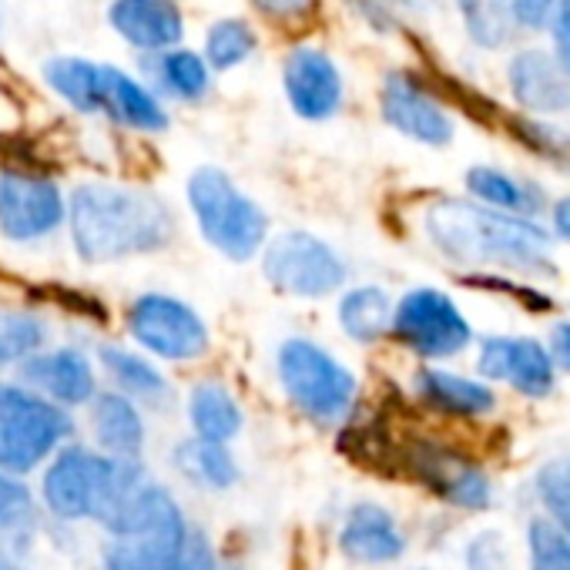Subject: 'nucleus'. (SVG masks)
Wrapping results in <instances>:
<instances>
[{"mask_svg":"<svg viewBox=\"0 0 570 570\" xmlns=\"http://www.w3.org/2000/svg\"><path fill=\"white\" fill-rule=\"evenodd\" d=\"M65 228L85 265H111L168 248L178 222L151 188L95 178L68 191Z\"/></svg>","mask_w":570,"mask_h":570,"instance_id":"obj_1","label":"nucleus"},{"mask_svg":"<svg viewBox=\"0 0 570 570\" xmlns=\"http://www.w3.org/2000/svg\"><path fill=\"white\" fill-rule=\"evenodd\" d=\"M423 232L453 262L550 275L553 238L533 218L490 208L476 198H440L423 212Z\"/></svg>","mask_w":570,"mask_h":570,"instance_id":"obj_2","label":"nucleus"},{"mask_svg":"<svg viewBox=\"0 0 570 570\" xmlns=\"http://www.w3.org/2000/svg\"><path fill=\"white\" fill-rule=\"evenodd\" d=\"M185 198L195 218L198 235L225 255L228 262L258 258L262 245L272 235L268 212L238 188V181L218 165H198L185 181Z\"/></svg>","mask_w":570,"mask_h":570,"instance_id":"obj_3","label":"nucleus"},{"mask_svg":"<svg viewBox=\"0 0 570 570\" xmlns=\"http://www.w3.org/2000/svg\"><path fill=\"white\" fill-rule=\"evenodd\" d=\"M141 480L145 476L135 460L95 453L85 446H65L45 473V500L51 513L65 520L95 517L108 523Z\"/></svg>","mask_w":570,"mask_h":570,"instance_id":"obj_4","label":"nucleus"},{"mask_svg":"<svg viewBox=\"0 0 570 570\" xmlns=\"http://www.w3.org/2000/svg\"><path fill=\"white\" fill-rule=\"evenodd\" d=\"M275 373L289 403L320 426L343 423L356 406V373L316 340H285L275 353Z\"/></svg>","mask_w":570,"mask_h":570,"instance_id":"obj_5","label":"nucleus"},{"mask_svg":"<svg viewBox=\"0 0 570 570\" xmlns=\"http://www.w3.org/2000/svg\"><path fill=\"white\" fill-rule=\"evenodd\" d=\"M258 262L275 293L306 303L336 296L340 289H346L350 278V262L343 258V252L306 228H285L278 235H268Z\"/></svg>","mask_w":570,"mask_h":570,"instance_id":"obj_6","label":"nucleus"},{"mask_svg":"<svg viewBox=\"0 0 570 570\" xmlns=\"http://www.w3.org/2000/svg\"><path fill=\"white\" fill-rule=\"evenodd\" d=\"M65 406L24 383H0V470L31 473L71 436Z\"/></svg>","mask_w":570,"mask_h":570,"instance_id":"obj_7","label":"nucleus"},{"mask_svg":"<svg viewBox=\"0 0 570 570\" xmlns=\"http://www.w3.org/2000/svg\"><path fill=\"white\" fill-rule=\"evenodd\" d=\"M131 343L165 363H195L208 356L212 333L202 313L171 293H141L125 309Z\"/></svg>","mask_w":570,"mask_h":570,"instance_id":"obj_8","label":"nucleus"},{"mask_svg":"<svg viewBox=\"0 0 570 570\" xmlns=\"http://www.w3.org/2000/svg\"><path fill=\"white\" fill-rule=\"evenodd\" d=\"M68 191L41 171L4 168L0 171V235L14 245L48 242L65 228Z\"/></svg>","mask_w":570,"mask_h":570,"instance_id":"obj_9","label":"nucleus"},{"mask_svg":"<svg viewBox=\"0 0 570 570\" xmlns=\"http://www.w3.org/2000/svg\"><path fill=\"white\" fill-rule=\"evenodd\" d=\"M390 333L423 360H450L473 343V330L460 306L433 285L410 289L393 306Z\"/></svg>","mask_w":570,"mask_h":570,"instance_id":"obj_10","label":"nucleus"},{"mask_svg":"<svg viewBox=\"0 0 570 570\" xmlns=\"http://www.w3.org/2000/svg\"><path fill=\"white\" fill-rule=\"evenodd\" d=\"M282 95L303 121H330L346 101V78L330 51L316 45H296L282 58Z\"/></svg>","mask_w":570,"mask_h":570,"instance_id":"obj_11","label":"nucleus"},{"mask_svg":"<svg viewBox=\"0 0 570 570\" xmlns=\"http://www.w3.org/2000/svg\"><path fill=\"white\" fill-rule=\"evenodd\" d=\"M383 121L403 138L430 148H443L453 141V118L433 98V91L410 71H390L380 88Z\"/></svg>","mask_w":570,"mask_h":570,"instance_id":"obj_12","label":"nucleus"},{"mask_svg":"<svg viewBox=\"0 0 570 570\" xmlns=\"http://www.w3.org/2000/svg\"><path fill=\"white\" fill-rule=\"evenodd\" d=\"M18 373L24 386H31L35 393L48 396L65 410L85 406L98 393V370L91 356L78 346H55V350L45 346L41 353L21 360Z\"/></svg>","mask_w":570,"mask_h":570,"instance_id":"obj_13","label":"nucleus"},{"mask_svg":"<svg viewBox=\"0 0 570 570\" xmlns=\"http://www.w3.org/2000/svg\"><path fill=\"white\" fill-rule=\"evenodd\" d=\"M108 570H215L208 543L191 533H138L115 537L105 550Z\"/></svg>","mask_w":570,"mask_h":570,"instance_id":"obj_14","label":"nucleus"},{"mask_svg":"<svg viewBox=\"0 0 570 570\" xmlns=\"http://www.w3.org/2000/svg\"><path fill=\"white\" fill-rule=\"evenodd\" d=\"M480 373L497 383H510L523 396H547L553 390L550 350L523 336H490L480 343Z\"/></svg>","mask_w":570,"mask_h":570,"instance_id":"obj_15","label":"nucleus"},{"mask_svg":"<svg viewBox=\"0 0 570 570\" xmlns=\"http://www.w3.org/2000/svg\"><path fill=\"white\" fill-rule=\"evenodd\" d=\"M108 24L141 55H158L185 41V14L175 0H111Z\"/></svg>","mask_w":570,"mask_h":570,"instance_id":"obj_16","label":"nucleus"},{"mask_svg":"<svg viewBox=\"0 0 570 570\" xmlns=\"http://www.w3.org/2000/svg\"><path fill=\"white\" fill-rule=\"evenodd\" d=\"M101 115L138 135H161L171 125L165 98L118 65H101Z\"/></svg>","mask_w":570,"mask_h":570,"instance_id":"obj_17","label":"nucleus"},{"mask_svg":"<svg viewBox=\"0 0 570 570\" xmlns=\"http://www.w3.org/2000/svg\"><path fill=\"white\" fill-rule=\"evenodd\" d=\"M410 466L430 490H436L443 500H450L456 507L480 510L490 500V483H487L483 470L450 446L413 443L410 446Z\"/></svg>","mask_w":570,"mask_h":570,"instance_id":"obj_18","label":"nucleus"},{"mask_svg":"<svg viewBox=\"0 0 570 570\" xmlns=\"http://www.w3.org/2000/svg\"><path fill=\"white\" fill-rule=\"evenodd\" d=\"M513 101L530 115H560L570 108V75L547 51H520L507 68Z\"/></svg>","mask_w":570,"mask_h":570,"instance_id":"obj_19","label":"nucleus"},{"mask_svg":"<svg viewBox=\"0 0 570 570\" xmlns=\"http://www.w3.org/2000/svg\"><path fill=\"white\" fill-rule=\"evenodd\" d=\"M145 71H148V85L161 98H171L181 105H202L212 95V75L215 71L208 68L202 51L175 45L168 51L148 55Z\"/></svg>","mask_w":570,"mask_h":570,"instance_id":"obj_20","label":"nucleus"},{"mask_svg":"<svg viewBox=\"0 0 570 570\" xmlns=\"http://www.w3.org/2000/svg\"><path fill=\"white\" fill-rule=\"evenodd\" d=\"M91 430L101 446V453L138 460L145 446V420L131 396L125 393H95L91 400Z\"/></svg>","mask_w":570,"mask_h":570,"instance_id":"obj_21","label":"nucleus"},{"mask_svg":"<svg viewBox=\"0 0 570 570\" xmlns=\"http://www.w3.org/2000/svg\"><path fill=\"white\" fill-rule=\"evenodd\" d=\"M343 553L366 563H390L403 553V533L396 520L376 503H356L340 533Z\"/></svg>","mask_w":570,"mask_h":570,"instance_id":"obj_22","label":"nucleus"},{"mask_svg":"<svg viewBox=\"0 0 570 570\" xmlns=\"http://www.w3.org/2000/svg\"><path fill=\"white\" fill-rule=\"evenodd\" d=\"M41 78L51 95H58L75 115H101V61L78 55H55L41 65Z\"/></svg>","mask_w":570,"mask_h":570,"instance_id":"obj_23","label":"nucleus"},{"mask_svg":"<svg viewBox=\"0 0 570 570\" xmlns=\"http://www.w3.org/2000/svg\"><path fill=\"white\" fill-rule=\"evenodd\" d=\"M466 191L470 198L490 205V208H500V212H510V215H523V218H537L547 205L540 185L527 181V178H517L503 168H493V165H473L466 171Z\"/></svg>","mask_w":570,"mask_h":570,"instance_id":"obj_24","label":"nucleus"},{"mask_svg":"<svg viewBox=\"0 0 570 570\" xmlns=\"http://www.w3.org/2000/svg\"><path fill=\"white\" fill-rule=\"evenodd\" d=\"M393 299L383 285H353V289H340V303H336V320L343 326V333L353 343H380L383 336H390L393 326Z\"/></svg>","mask_w":570,"mask_h":570,"instance_id":"obj_25","label":"nucleus"},{"mask_svg":"<svg viewBox=\"0 0 570 570\" xmlns=\"http://www.w3.org/2000/svg\"><path fill=\"white\" fill-rule=\"evenodd\" d=\"M416 393L426 406H433L446 416H483L497 403V396L487 383L466 380V376H456L446 370H420Z\"/></svg>","mask_w":570,"mask_h":570,"instance_id":"obj_26","label":"nucleus"},{"mask_svg":"<svg viewBox=\"0 0 570 570\" xmlns=\"http://www.w3.org/2000/svg\"><path fill=\"white\" fill-rule=\"evenodd\" d=\"M98 366L115 383V390L131 396L135 403H161V400H168V380L145 353L105 343L98 350Z\"/></svg>","mask_w":570,"mask_h":570,"instance_id":"obj_27","label":"nucleus"},{"mask_svg":"<svg viewBox=\"0 0 570 570\" xmlns=\"http://www.w3.org/2000/svg\"><path fill=\"white\" fill-rule=\"evenodd\" d=\"M188 423L195 436L215 440V443H232L242 433V406L232 396V390L218 380H202L188 393Z\"/></svg>","mask_w":570,"mask_h":570,"instance_id":"obj_28","label":"nucleus"},{"mask_svg":"<svg viewBox=\"0 0 570 570\" xmlns=\"http://www.w3.org/2000/svg\"><path fill=\"white\" fill-rule=\"evenodd\" d=\"M456 11L463 18L470 41L487 51L507 48L520 31V21L513 14V0H456Z\"/></svg>","mask_w":570,"mask_h":570,"instance_id":"obj_29","label":"nucleus"},{"mask_svg":"<svg viewBox=\"0 0 570 570\" xmlns=\"http://www.w3.org/2000/svg\"><path fill=\"white\" fill-rule=\"evenodd\" d=\"M258 51V35L245 18H222L205 31L202 58L215 75H228L242 65H248Z\"/></svg>","mask_w":570,"mask_h":570,"instance_id":"obj_30","label":"nucleus"},{"mask_svg":"<svg viewBox=\"0 0 570 570\" xmlns=\"http://www.w3.org/2000/svg\"><path fill=\"white\" fill-rule=\"evenodd\" d=\"M175 463L195 483L212 487V490H225L238 480V463H235L228 443H215V440H202V436L185 440L175 450Z\"/></svg>","mask_w":570,"mask_h":570,"instance_id":"obj_31","label":"nucleus"},{"mask_svg":"<svg viewBox=\"0 0 570 570\" xmlns=\"http://www.w3.org/2000/svg\"><path fill=\"white\" fill-rule=\"evenodd\" d=\"M0 340H4V350L11 356V363H21L35 353H41L51 340V330L41 316L28 313V309H14L0 316Z\"/></svg>","mask_w":570,"mask_h":570,"instance_id":"obj_32","label":"nucleus"},{"mask_svg":"<svg viewBox=\"0 0 570 570\" xmlns=\"http://www.w3.org/2000/svg\"><path fill=\"white\" fill-rule=\"evenodd\" d=\"M530 560L533 570H570V537L560 527L537 520L530 527Z\"/></svg>","mask_w":570,"mask_h":570,"instance_id":"obj_33","label":"nucleus"},{"mask_svg":"<svg viewBox=\"0 0 570 570\" xmlns=\"http://www.w3.org/2000/svg\"><path fill=\"white\" fill-rule=\"evenodd\" d=\"M537 487H540V497H543L547 510L557 517V527L570 537V456L553 460L550 466H543Z\"/></svg>","mask_w":570,"mask_h":570,"instance_id":"obj_34","label":"nucleus"},{"mask_svg":"<svg viewBox=\"0 0 570 570\" xmlns=\"http://www.w3.org/2000/svg\"><path fill=\"white\" fill-rule=\"evenodd\" d=\"M31 510V490L8 470H0V527L18 523Z\"/></svg>","mask_w":570,"mask_h":570,"instance_id":"obj_35","label":"nucleus"},{"mask_svg":"<svg viewBox=\"0 0 570 570\" xmlns=\"http://www.w3.org/2000/svg\"><path fill=\"white\" fill-rule=\"evenodd\" d=\"M248 4L275 24H299L316 11V0H248Z\"/></svg>","mask_w":570,"mask_h":570,"instance_id":"obj_36","label":"nucleus"},{"mask_svg":"<svg viewBox=\"0 0 570 570\" xmlns=\"http://www.w3.org/2000/svg\"><path fill=\"white\" fill-rule=\"evenodd\" d=\"M547 24H550V38H553V58L570 75V0H557Z\"/></svg>","mask_w":570,"mask_h":570,"instance_id":"obj_37","label":"nucleus"},{"mask_svg":"<svg viewBox=\"0 0 570 570\" xmlns=\"http://www.w3.org/2000/svg\"><path fill=\"white\" fill-rule=\"evenodd\" d=\"M350 11H356L376 31H390L393 28V8H390V0H350Z\"/></svg>","mask_w":570,"mask_h":570,"instance_id":"obj_38","label":"nucleus"},{"mask_svg":"<svg viewBox=\"0 0 570 570\" xmlns=\"http://www.w3.org/2000/svg\"><path fill=\"white\" fill-rule=\"evenodd\" d=\"M553 4H557V0H513V14H517L520 28L537 31V28H543V24H547V18H550Z\"/></svg>","mask_w":570,"mask_h":570,"instance_id":"obj_39","label":"nucleus"},{"mask_svg":"<svg viewBox=\"0 0 570 570\" xmlns=\"http://www.w3.org/2000/svg\"><path fill=\"white\" fill-rule=\"evenodd\" d=\"M550 360L570 373V323H557L550 333Z\"/></svg>","mask_w":570,"mask_h":570,"instance_id":"obj_40","label":"nucleus"},{"mask_svg":"<svg viewBox=\"0 0 570 570\" xmlns=\"http://www.w3.org/2000/svg\"><path fill=\"white\" fill-rule=\"evenodd\" d=\"M550 225H553V235L570 242V195L557 198L553 208H550Z\"/></svg>","mask_w":570,"mask_h":570,"instance_id":"obj_41","label":"nucleus"},{"mask_svg":"<svg viewBox=\"0 0 570 570\" xmlns=\"http://www.w3.org/2000/svg\"><path fill=\"white\" fill-rule=\"evenodd\" d=\"M4 366H11V356L4 350V340H0V370H4Z\"/></svg>","mask_w":570,"mask_h":570,"instance_id":"obj_42","label":"nucleus"},{"mask_svg":"<svg viewBox=\"0 0 570 570\" xmlns=\"http://www.w3.org/2000/svg\"><path fill=\"white\" fill-rule=\"evenodd\" d=\"M0 38H4V0H0Z\"/></svg>","mask_w":570,"mask_h":570,"instance_id":"obj_43","label":"nucleus"},{"mask_svg":"<svg viewBox=\"0 0 570 570\" xmlns=\"http://www.w3.org/2000/svg\"><path fill=\"white\" fill-rule=\"evenodd\" d=\"M0 570H4V567H0Z\"/></svg>","mask_w":570,"mask_h":570,"instance_id":"obj_44","label":"nucleus"}]
</instances>
